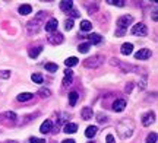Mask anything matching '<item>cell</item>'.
I'll list each match as a JSON object with an SVG mask.
<instances>
[{"mask_svg": "<svg viewBox=\"0 0 158 143\" xmlns=\"http://www.w3.org/2000/svg\"><path fill=\"white\" fill-rule=\"evenodd\" d=\"M116 130H117V133L120 134V137L122 139L130 137V136H132V133H133V130H135V124L132 123V120L124 118V120H122L117 124Z\"/></svg>", "mask_w": 158, "mask_h": 143, "instance_id": "obj_1", "label": "cell"}, {"mask_svg": "<svg viewBox=\"0 0 158 143\" xmlns=\"http://www.w3.org/2000/svg\"><path fill=\"white\" fill-rule=\"evenodd\" d=\"M102 63H104V57L102 56H92V57L85 60L84 66L86 69H95V67H100Z\"/></svg>", "mask_w": 158, "mask_h": 143, "instance_id": "obj_2", "label": "cell"}, {"mask_svg": "<svg viewBox=\"0 0 158 143\" xmlns=\"http://www.w3.org/2000/svg\"><path fill=\"white\" fill-rule=\"evenodd\" d=\"M132 34L136 37H145L148 34V28L145 23H136L135 26L132 28Z\"/></svg>", "mask_w": 158, "mask_h": 143, "instance_id": "obj_3", "label": "cell"}, {"mask_svg": "<svg viewBox=\"0 0 158 143\" xmlns=\"http://www.w3.org/2000/svg\"><path fill=\"white\" fill-rule=\"evenodd\" d=\"M132 22H133V18L130 16V15H124V16L117 19V26L120 29H126Z\"/></svg>", "mask_w": 158, "mask_h": 143, "instance_id": "obj_4", "label": "cell"}, {"mask_svg": "<svg viewBox=\"0 0 158 143\" xmlns=\"http://www.w3.org/2000/svg\"><path fill=\"white\" fill-rule=\"evenodd\" d=\"M152 56V51L151 50H148V48H142L139 51L135 54V58L136 60H148V58Z\"/></svg>", "mask_w": 158, "mask_h": 143, "instance_id": "obj_5", "label": "cell"}, {"mask_svg": "<svg viewBox=\"0 0 158 143\" xmlns=\"http://www.w3.org/2000/svg\"><path fill=\"white\" fill-rule=\"evenodd\" d=\"M57 26H59L57 19L50 18V19H48V22L45 23V31H47V32H54V31H57Z\"/></svg>", "mask_w": 158, "mask_h": 143, "instance_id": "obj_6", "label": "cell"}, {"mask_svg": "<svg viewBox=\"0 0 158 143\" xmlns=\"http://www.w3.org/2000/svg\"><path fill=\"white\" fill-rule=\"evenodd\" d=\"M5 118L7 120L6 124H10V123H13V121L16 120V115H15V113H12V111H6L3 114H0V121H3Z\"/></svg>", "mask_w": 158, "mask_h": 143, "instance_id": "obj_7", "label": "cell"}, {"mask_svg": "<svg viewBox=\"0 0 158 143\" xmlns=\"http://www.w3.org/2000/svg\"><path fill=\"white\" fill-rule=\"evenodd\" d=\"M154 121H155V114H154V113H147V114L142 117V124L145 127L151 126Z\"/></svg>", "mask_w": 158, "mask_h": 143, "instance_id": "obj_8", "label": "cell"}, {"mask_svg": "<svg viewBox=\"0 0 158 143\" xmlns=\"http://www.w3.org/2000/svg\"><path fill=\"white\" fill-rule=\"evenodd\" d=\"M124 107H126V99H116L113 104V109L116 111V113H122L124 109Z\"/></svg>", "mask_w": 158, "mask_h": 143, "instance_id": "obj_9", "label": "cell"}, {"mask_svg": "<svg viewBox=\"0 0 158 143\" xmlns=\"http://www.w3.org/2000/svg\"><path fill=\"white\" fill-rule=\"evenodd\" d=\"M88 41H89V42H88V44H94V46H97V44H100V42H101L102 41V37L101 35H98V34H89L88 35Z\"/></svg>", "mask_w": 158, "mask_h": 143, "instance_id": "obj_10", "label": "cell"}, {"mask_svg": "<svg viewBox=\"0 0 158 143\" xmlns=\"http://www.w3.org/2000/svg\"><path fill=\"white\" fill-rule=\"evenodd\" d=\"M120 51H122V54H124V56L132 54V51H133V44H130V42H124L123 46L120 47Z\"/></svg>", "mask_w": 158, "mask_h": 143, "instance_id": "obj_11", "label": "cell"}, {"mask_svg": "<svg viewBox=\"0 0 158 143\" xmlns=\"http://www.w3.org/2000/svg\"><path fill=\"white\" fill-rule=\"evenodd\" d=\"M51 129H53V121L45 120L44 123L41 124V127H40V132L41 133H48V132H51Z\"/></svg>", "mask_w": 158, "mask_h": 143, "instance_id": "obj_12", "label": "cell"}, {"mask_svg": "<svg viewBox=\"0 0 158 143\" xmlns=\"http://www.w3.org/2000/svg\"><path fill=\"white\" fill-rule=\"evenodd\" d=\"M60 9H62L63 12H70L73 9V2H69V0L60 2Z\"/></svg>", "mask_w": 158, "mask_h": 143, "instance_id": "obj_13", "label": "cell"}, {"mask_svg": "<svg viewBox=\"0 0 158 143\" xmlns=\"http://www.w3.org/2000/svg\"><path fill=\"white\" fill-rule=\"evenodd\" d=\"M32 98H34L32 93H29V92H23V93H19V95H18L16 99L19 101V102H27V101L32 99Z\"/></svg>", "mask_w": 158, "mask_h": 143, "instance_id": "obj_14", "label": "cell"}, {"mask_svg": "<svg viewBox=\"0 0 158 143\" xmlns=\"http://www.w3.org/2000/svg\"><path fill=\"white\" fill-rule=\"evenodd\" d=\"M95 133H97V126H88L86 130H85V136L88 139H92L95 136Z\"/></svg>", "mask_w": 158, "mask_h": 143, "instance_id": "obj_15", "label": "cell"}, {"mask_svg": "<svg viewBox=\"0 0 158 143\" xmlns=\"http://www.w3.org/2000/svg\"><path fill=\"white\" fill-rule=\"evenodd\" d=\"M63 130H64V133H69V134H70V133H75L78 130V124H75V123H68Z\"/></svg>", "mask_w": 158, "mask_h": 143, "instance_id": "obj_16", "label": "cell"}, {"mask_svg": "<svg viewBox=\"0 0 158 143\" xmlns=\"http://www.w3.org/2000/svg\"><path fill=\"white\" fill-rule=\"evenodd\" d=\"M81 115H82L84 120H89L91 117H92V109H91L89 107H85V108L81 111Z\"/></svg>", "mask_w": 158, "mask_h": 143, "instance_id": "obj_17", "label": "cell"}, {"mask_svg": "<svg viewBox=\"0 0 158 143\" xmlns=\"http://www.w3.org/2000/svg\"><path fill=\"white\" fill-rule=\"evenodd\" d=\"M91 29H92V23H91L89 21H82V22H81V31L89 32Z\"/></svg>", "mask_w": 158, "mask_h": 143, "instance_id": "obj_18", "label": "cell"}, {"mask_svg": "<svg viewBox=\"0 0 158 143\" xmlns=\"http://www.w3.org/2000/svg\"><path fill=\"white\" fill-rule=\"evenodd\" d=\"M48 41H50L51 44H60V42H63V37L60 34H54L48 38Z\"/></svg>", "mask_w": 158, "mask_h": 143, "instance_id": "obj_19", "label": "cell"}, {"mask_svg": "<svg viewBox=\"0 0 158 143\" xmlns=\"http://www.w3.org/2000/svg\"><path fill=\"white\" fill-rule=\"evenodd\" d=\"M78 63H79L78 57H69V58H66V62H64V64L68 66V69H70V67H73V66H76Z\"/></svg>", "mask_w": 158, "mask_h": 143, "instance_id": "obj_20", "label": "cell"}, {"mask_svg": "<svg viewBox=\"0 0 158 143\" xmlns=\"http://www.w3.org/2000/svg\"><path fill=\"white\" fill-rule=\"evenodd\" d=\"M32 12V7L29 5H22V6H19V13L21 15H29Z\"/></svg>", "mask_w": 158, "mask_h": 143, "instance_id": "obj_21", "label": "cell"}, {"mask_svg": "<svg viewBox=\"0 0 158 143\" xmlns=\"http://www.w3.org/2000/svg\"><path fill=\"white\" fill-rule=\"evenodd\" d=\"M78 98H79V95L76 92H70V93H69V104H70V105H76Z\"/></svg>", "mask_w": 158, "mask_h": 143, "instance_id": "obj_22", "label": "cell"}, {"mask_svg": "<svg viewBox=\"0 0 158 143\" xmlns=\"http://www.w3.org/2000/svg\"><path fill=\"white\" fill-rule=\"evenodd\" d=\"M43 51V47H37V48H32V50H29V57L31 58H37L38 57V54Z\"/></svg>", "mask_w": 158, "mask_h": 143, "instance_id": "obj_23", "label": "cell"}, {"mask_svg": "<svg viewBox=\"0 0 158 143\" xmlns=\"http://www.w3.org/2000/svg\"><path fill=\"white\" fill-rule=\"evenodd\" d=\"M31 79H32V82H35V83H43L44 77H43L40 73H34L32 76H31Z\"/></svg>", "mask_w": 158, "mask_h": 143, "instance_id": "obj_24", "label": "cell"}, {"mask_svg": "<svg viewBox=\"0 0 158 143\" xmlns=\"http://www.w3.org/2000/svg\"><path fill=\"white\" fill-rule=\"evenodd\" d=\"M57 69H59V66L57 64H54V63H47L45 64V70H48V72H57Z\"/></svg>", "mask_w": 158, "mask_h": 143, "instance_id": "obj_25", "label": "cell"}, {"mask_svg": "<svg viewBox=\"0 0 158 143\" xmlns=\"http://www.w3.org/2000/svg\"><path fill=\"white\" fill-rule=\"evenodd\" d=\"M79 53H88L89 51V44L88 42H84V44H81V46L78 47Z\"/></svg>", "mask_w": 158, "mask_h": 143, "instance_id": "obj_26", "label": "cell"}, {"mask_svg": "<svg viewBox=\"0 0 158 143\" xmlns=\"http://www.w3.org/2000/svg\"><path fill=\"white\" fill-rule=\"evenodd\" d=\"M147 143H157V133H149L147 137Z\"/></svg>", "mask_w": 158, "mask_h": 143, "instance_id": "obj_27", "label": "cell"}, {"mask_svg": "<svg viewBox=\"0 0 158 143\" xmlns=\"http://www.w3.org/2000/svg\"><path fill=\"white\" fill-rule=\"evenodd\" d=\"M107 3H110V5H117V6H120V7L124 6L123 0H107Z\"/></svg>", "mask_w": 158, "mask_h": 143, "instance_id": "obj_28", "label": "cell"}, {"mask_svg": "<svg viewBox=\"0 0 158 143\" xmlns=\"http://www.w3.org/2000/svg\"><path fill=\"white\" fill-rule=\"evenodd\" d=\"M64 28L68 29V31H70V29L73 28V19H68V21L64 22Z\"/></svg>", "mask_w": 158, "mask_h": 143, "instance_id": "obj_29", "label": "cell"}, {"mask_svg": "<svg viewBox=\"0 0 158 143\" xmlns=\"http://www.w3.org/2000/svg\"><path fill=\"white\" fill-rule=\"evenodd\" d=\"M0 77H2V79H9V77H10V72H9V70L0 72Z\"/></svg>", "mask_w": 158, "mask_h": 143, "instance_id": "obj_30", "label": "cell"}, {"mask_svg": "<svg viewBox=\"0 0 158 143\" xmlns=\"http://www.w3.org/2000/svg\"><path fill=\"white\" fill-rule=\"evenodd\" d=\"M29 142L31 143H45L44 139H38V137H31L29 139Z\"/></svg>", "mask_w": 158, "mask_h": 143, "instance_id": "obj_31", "label": "cell"}, {"mask_svg": "<svg viewBox=\"0 0 158 143\" xmlns=\"http://www.w3.org/2000/svg\"><path fill=\"white\" fill-rule=\"evenodd\" d=\"M40 95H41V97H48V95H50V91H48V89H40Z\"/></svg>", "mask_w": 158, "mask_h": 143, "instance_id": "obj_32", "label": "cell"}, {"mask_svg": "<svg viewBox=\"0 0 158 143\" xmlns=\"http://www.w3.org/2000/svg\"><path fill=\"white\" fill-rule=\"evenodd\" d=\"M106 142H107V143H116V140H114V136H113V134H107V137H106Z\"/></svg>", "mask_w": 158, "mask_h": 143, "instance_id": "obj_33", "label": "cell"}, {"mask_svg": "<svg viewBox=\"0 0 158 143\" xmlns=\"http://www.w3.org/2000/svg\"><path fill=\"white\" fill-rule=\"evenodd\" d=\"M72 82V76H64V79H63V85L66 86V85H69Z\"/></svg>", "mask_w": 158, "mask_h": 143, "instance_id": "obj_34", "label": "cell"}, {"mask_svg": "<svg viewBox=\"0 0 158 143\" xmlns=\"http://www.w3.org/2000/svg\"><path fill=\"white\" fill-rule=\"evenodd\" d=\"M92 6H94V7H91V6L88 7V12H89V13H92V12H95L97 9H98V5H97V3H94Z\"/></svg>", "mask_w": 158, "mask_h": 143, "instance_id": "obj_35", "label": "cell"}, {"mask_svg": "<svg viewBox=\"0 0 158 143\" xmlns=\"http://www.w3.org/2000/svg\"><path fill=\"white\" fill-rule=\"evenodd\" d=\"M64 76H73V72L70 69H66L64 70Z\"/></svg>", "mask_w": 158, "mask_h": 143, "instance_id": "obj_36", "label": "cell"}, {"mask_svg": "<svg viewBox=\"0 0 158 143\" xmlns=\"http://www.w3.org/2000/svg\"><path fill=\"white\" fill-rule=\"evenodd\" d=\"M70 16H72V18H78V12L70 10Z\"/></svg>", "mask_w": 158, "mask_h": 143, "instance_id": "obj_37", "label": "cell"}, {"mask_svg": "<svg viewBox=\"0 0 158 143\" xmlns=\"http://www.w3.org/2000/svg\"><path fill=\"white\" fill-rule=\"evenodd\" d=\"M132 91V83H127L126 85V92H130Z\"/></svg>", "mask_w": 158, "mask_h": 143, "instance_id": "obj_38", "label": "cell"}, {"mask_svg": "<svg viewBox=\"0 0 158 143\" xmlns=\"http://www.w3.org/2000/svg\"><path fill=\"white\" fill-rule=\"evenodd\" d=\"M62 143H75L73 139H66V140H63Z\"/></svg>", "mask_w": 158, "mask_h": 143, "instance_id": "obj_39", "label": "cell"}, {"mask_svg": "<svg viewBox=\"0 0 158 143\" xmlns=\"http://www.w3.org/2000/svg\"><path fill=\"white\" fill-rule=\"evenodd\" d=\"M89 143H94V142H89Z\"/></svg>", "mask_w": 158, "mask_h": 143, "instance_id": "obj_40", "label": "cell"}]
</instances>
